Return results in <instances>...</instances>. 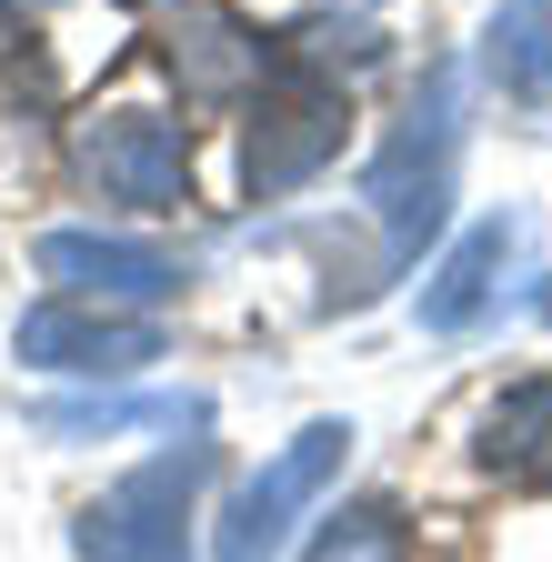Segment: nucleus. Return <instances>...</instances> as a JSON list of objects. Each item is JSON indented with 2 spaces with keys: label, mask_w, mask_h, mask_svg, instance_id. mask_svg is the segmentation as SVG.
Wrapping results in <instances>:
<instances>
[{
  "label": "nucleus",
  "mask_w": 552,
  "mask_h": 562,
  "mask_svg": "<svg viewBox=\"0 0 552 562\" xmlns=\"http://www.w3.org/2000/svg\"><path fill=\"white\" fill-rule=\"evenodd\" d=\"M452 161H462V70L432 60L423 91H412V111H402V131L382 140L372 171H362V201H372V222H382L392 271L423 261V241L452 222Z\"/></svg>",
  "instance_id": "nucleus-1"
},
{
  "label": "nucleus",
  "mask_w": 552,
  "mask_h": 562,
  "mask_svg": "<svg viewBox=\"0 0 552 562\" xmlns=\"http://www.w3.org/2000/svg\"><path fill=\"white\" fill-rule=\"evenodd\" d=\"M341 131H352V101H341V81L282 50V70L251 91V121H241V191H251V201L302 191V181L341 151Z\"/></svg>",
  "instance_id": "nucleus-2"
},
{
  "label": "nucleus",
  "mask_w": 552,
  "mask_h": 562,
  "mask_svg": "<svg viewBox=\"0 0 552 562\" xmlns=\"http://www.w3.org/2000/svg\"><path fill=\"white\" fill-rule=\"evenodd\" d=\"M201 472H212V442H171L161 462H142L131 482H111L81 513V562H191V503Z\"/></svg>",
  "instance_id": "nucleus-3"
},
{
  "label": "nucleus",
  "mask_w": 552,
  "mask_h": 562,
  "mask_svg": "<svg viewBox=\"0 0 552 562\" xmlns=\"http://www.w3.org/2000/svg\"><path fill=\"white\" fill-rule=\"evenodd\" d=\"M81 181L121 211H181L191 201V131L171 111H142V101L91 111L81 121Z\"/></svg>",
  "instance_id": "nucleus-4"
},
{
  "label": "nucleus",
  "mask_w": 552,
  "mask_h": 562,
  "mask_svg": "<svg viewBox=\"0 0 552 562\" xmlns=\"http://www.w3.org/2000/svg\"><path fill=\"white\" fill-rule=\"evenodd\" d=\"M341 452H352V422H302V432L241 482V503H232V522H222V562H282L302 503L341 472Z\"/></svg>",
  "instance_id": "nucleus-5"
},
{
  "label": "nucleus",
  "mask_w": 552,
  "mask_h": 562,
  "mask_svg": "<svg viewBox=\"0 0 552 562\" xmlns=\"http://www.w3.org/2000/svg\"><path fill=\"white\" fill-rule=\"evenodd\" d=\"M21 362L31 372L121 382V372L161 362V331L151 322H121V312H81V302H41V312H21Z\"/></svg>",
  "instance_id": "nucleus-6"
},
{
  "label": "nucleus",
  "mask_w": 552,
  "mask_h": 562,
  "mask_svg": "<svg viewBox=\"0 0 552 562\" xmlns=\"http://www.w3.org/2000/svg\"><path fill=\"white\" fill-rule=\"evenodd\" d=\"M41 281L91 292V302H171L181 261L151 241H121V232H41Z\"/></svg>",
  "instance_id": "nucleus-7"
},
{
  "label": "nucleus",
  "mask_w": 552,
  "mask_h": 562,
  "mask_svg": "<svg viewBox=\"0 0 552 562\" xmlns=\"http://www.w3.org/2000/svg\"><path fill=\"white\" fill-rule=\"evenodd\" d=\"M212 402L201 392H91V402H41V442H111V432H201Z\"/></svg>",
  "instance_id": "nucleus-8"
},
{
  "label": "nucleus",
  "mask_w": 552,
  "mask_h": 562,
  "mask_svg": "<svg viewBox=\"0 0 552 562\" xmlns=\"http://www.w3.org/2000/svg\"><path fill=\"white\" fill-rule=\"evenodd\" d=\"M472 462L493 472V482H552V372H532V382H503L493 402H482Z\"/></svg>",
  "instance_id": "nucleus-9"
},
{
  "label": "nucleus",
  "mask_w": 552,
  "mask_h": 562,
  "mask_svg": "<svg viewBox=\"0 0 552 562\" xmlns=\"http://www.w3.org/2000/svg\"><path fill=\"white\" fill-rule=\"evenodd\" d=\"M512 222H472L462 241H452V261L432 271V292H423V331H472L482 312H493V292H503V261H512Z\"/></svg>",
  "instance_id": "nucleus-10"
},
{
  "label": "nucleus",
  "mask_w": 552,
  "mask_h": 562,
  "mask_svg": "<svg viewBox=\"0 0 552 562\" xmlns=\"http://www.w3.org/2000/svg\"><path fill=\"white\" fill-rule=\"evenodd\" d=\"M171 60H181V91H201V101H222V91H261L271 70H282V50L251 41V31H241V21H222V11L181 21Z\"/></svg>",
  "instance_id": "nucleus-11"
},
{
  "label": "nucleus",
  "mask_w": 552,
  "mask_h": 562,
  "mask_svg": "<svg viewBox=\"0 0 552 562\" xmlns=\"http://www.w3.org/2000/svg\"><path fill=\"white\" fill-rule=\"evenodd\" d=\"M482 70L512 101H552V0H503L482 31Z\"/></svg>",
  "instance_id": "nucleus-12"
},
{
  "label": "nucleus",
  "mask_w": 552,
  "mask_h": 562,
  "mask_svg": "<svg viewBox=\"0 0 552 562\" xmlns=\"http://www.w3.org/2000/svg\"><path fill=\"white\" fill-rule=\"evenodd\" d=\"M302 562H412V532H402V503H382V492H362V503L322 513L312 552Z\"/></svg>",
  "instance_id": "nucleus-13"
},
{
  "label": "nucleus",
  "mask_w": 552,
  "mask_h": 562,
  "mask_svg": "<svg viewBox=\"0 0 552 562\" xmlns=\"http://www.w3.org/2000/svg\"><path fill=\"white\" fill-rule=\"evenodd\" d=\"M532 312H542V322H552V281H542V292H532Z\"/></svg>",
  "instance_id": "nucleus-14"
}]
</instances>
